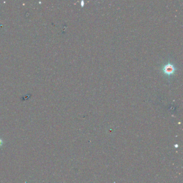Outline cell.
Segmentation results:
<instances>
[{
	"mask_svg": "<svg viewBox=\"0 0 183 183\" xmlns=\"http://www.w3.org/2000/svg\"><path fill=\"white\" fill-rule=\"evenodd\" d=\"M175 67L172 65H171V64H168L166 65L163 68L164 72L168 75H170L172 74L175 71Z\"/></svg>",
	"mask_w": 183,
	"mask_h": 183,
	"instance_id": "1",
	"label": "cell"
},
{
	"mask_svg": "<svg viewBox=\"0 0 183 183\" xmlns=\"http://www.w3.org/2000/svg\"><path fill=\"white\" fill-rule=\"evenodd\" d=\"M3 142L2 141V140L0 138V147H1V146L3 145Z\"/></svg>",
	"mask_w": 183,
	"mask_h": 183,
	"instance_id": "2",
	"label": "cell"
}]
</instances>
